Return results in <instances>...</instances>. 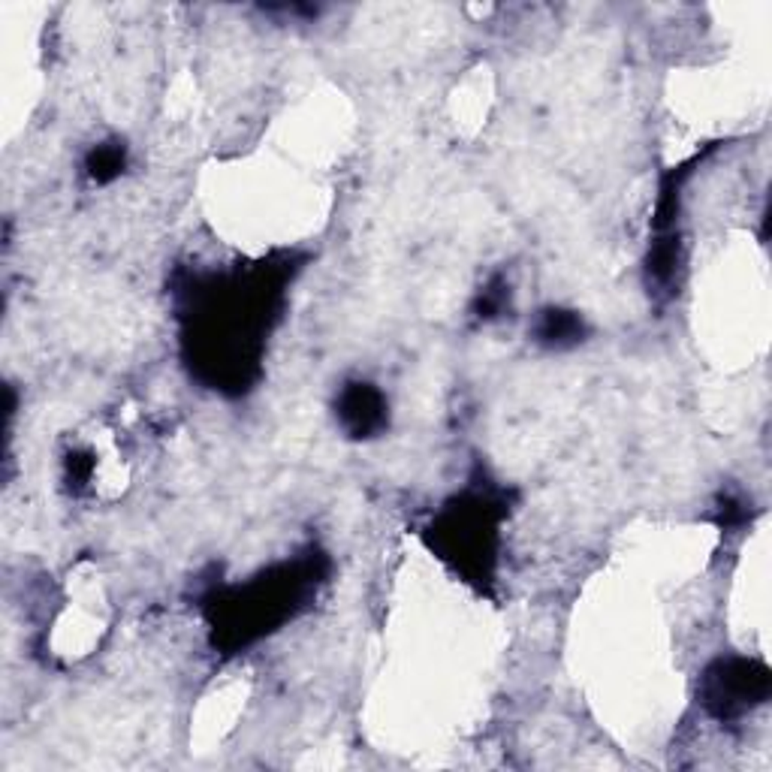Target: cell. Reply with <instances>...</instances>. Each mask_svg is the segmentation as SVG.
Instances as JSON below:
<instances>
[{"mask_svg":"<svg viewBox=\"0 0 772 772\" xmlns=\"http://www.w3.org/2000/svg\"><path fill=\"white\" fill-rule=\"evenodd\" d=\"M378 399L369 393V389H356L354 395H347L344 399V417H354L356 419V429H369V426L378 419V404H374Z\"/></svg>","mask_w":772,"mask_h":772,"instance_id":"1","label":"cell"}]
</instances>
